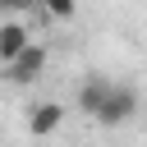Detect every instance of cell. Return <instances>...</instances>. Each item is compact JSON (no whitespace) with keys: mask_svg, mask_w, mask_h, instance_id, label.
Wrapping results in <instances>:
<instances>
[{"mask_svg":"<svg viewBox=\"0 0 147 147\" xmlns=\"http://www.w3.org/2000/svg\"><path fill=\"white\" fill-rule=\"evenodd\" d=\"M110 78H87L83 87H78V110L87 115V119H96L101 115V106H106V96H110Z\"/></svg>","mask_w":147,"mask_h":147,"instance_id":"obj_5","label":"cell"},{"mask_svg":"<svg viewBox=\"0 0 147 147\" xmlns=\"http://www.w3.org/2000/svg\"><path fill=\"white\" fill-rule=\"evenodd\" d=\"M133 110H138V92H133V87H124V83H115L96 119H101V124H124V119H133Z\"/></svg>","mask_w":147,"mask_h":147,"instance_id":"obj_2","label":"cell"},{"mask_svg":"<svg viewBox=\"0 0 147 147\" xmlns=\"http://www.w3.org/2000/svg\"><path fill=\"white\" fill-rule=\"evenodd\" d=\"M5 69V83H14V87H28V83H37L41 78V69H46V46L41 41H32L23 55H14L9 64H0Z\"/></svg>","mask_w":147,"mask_h":147,"instance_id":"obj_1","label":"cell"},{"mask_svg":"<svg viewBox=\"0 0 147 147\" xmlns=\"http://www.w3.org/2000/svg\"><path fill=\"white\" fill-rule=\"evenodd\" d=\"M60 119H64V106H60V101H37V106L28 110V133H32V138H51V133L60 129Z\"/></svg>","mask_w":147,"mask_h":147,"instance_id":"obj_3","label":"cell"},{"mask_svg":"<svg viewBox=\"0 0 147 147\" xmlns=\"http://www.w3.org/2000/svg\"><path fill=\"white\" fill-rule=\"evenodd\" d=\"M74 5H78V0H41L46 18H55V23H69V18H74Z\"/></svg>","mask_w":147,"mask_h":147,"instance_id":"obj_6","label":"cell"},{"mask_svg":"<svg viewBox=\"0 0 147 147\" xmlns=\"http://www.w3.org/2000/svg\"><path fill=\"white\" fill-rule=\"evenodd\" d=\"M28 46H32V32H28L18 18H5V23H0V64H9L14 55H23Z\"/></svg>","mask_w":147,"mask_h":147,"instance_id":"obj_4","label":"cell"},{"mask_svg":"<svg viewBox=\"0 0 147 147\" xmlns=\"http://www.w3.org/2000/svg\"><path fill=\"white\" fill-rule=\"evenodd\" d=\"M9 14H18V9H41V0H0Z\"/></svg>","mask_w":147,"mask_h":147,"instance_id":"obj_7","label":"cell"}]
</instances>
